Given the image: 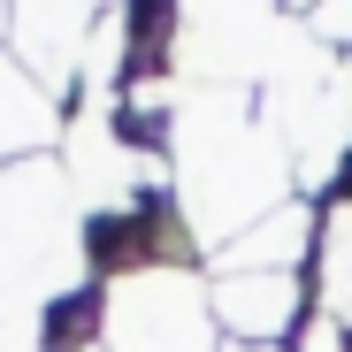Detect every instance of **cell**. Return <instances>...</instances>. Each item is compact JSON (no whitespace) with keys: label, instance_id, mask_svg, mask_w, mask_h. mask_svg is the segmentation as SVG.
I'll use <instances>...</instances> for the list:
<instances>
[{"label":"cell","instance_id":"obj_1","mask_svg":"<svg viewBox=\"0 0 352 352\" xmlns=\"http://www.w3.org/2000/svg\"><path fill=\"white\" fill-rule=\"evenodd\" d=\"M176 131H168V168H176V207H184L199 245H238L253 222H268L283 184L299 168L283 161L276 123L238 92V85H207V92H176Z\"/></svg>","mask_w":352,"mask_h":352},{"label":"cell","instance_id":"obj_2","mask_svg":"<svg viewBox=\"0 0 352 352\" xmlns=\"http://www.w3.org/2000/svg\"><path fill=\"white\" fill-rule=\"evenodd\" d=\"M107 352H222L207 283L184 268L107 283Z\"/></svg>","mask_w":352,"mask_h":352},{"label":"cell","instance_id":"obj_3","mask_svg":"<svg viewBox=\"0 0 352 352\" xmlns=\"http://www.w3.org/2000/svg\"><path fill=\"white\" fill-rule=\"evenodd\" d=\"M207 307L222 344H291V329H307V283L299 276H214Z\"/></svg>","mask_w":352,"mask_h":352},{"label":"cell","instance_id":"obj_4","mask_svg":"<svg viewBox=\"0 0 352 352\" xmlns=\"http://www.w3.org/2000/svg\"><path fill=\"white\" fill-rule=\"evenodd\" d=\"M314 253V207H276L268 222H253L238 245H222V276H299V261Z\"/></svg>","mask_w":352,"mask_h":352},{"label":"cell","instance_id":"obj_5","mask_svg":"<svg viewBox=\"0 0 352 352\" xmlns=\"http://www.w3.org/2000/svg\"><path fill=\"white\" fill-rule=\"evenodd\" d=\"M62 115H54V92L31 77V69H8L0 62V153H38Z\"/></svg>","mask_w":352,"mask_h":352},{"label":"cell","instance_id":"obj_6","mask_svg":"<svg viewBox=\"0 0 352 352\" xmlns=\"http://www.w3.org/2000/svg\"><path fill=\"white\" fill-rule=\"evenodd\" d=\"M329 314L352 329V207L329 222Z\"/></svg>","mask_w":352,"mask_h":352},{"label":"cell","instance_id":"obj_7","mask_svg":"<svg viewBox=\"0 0 352 352\" xmlns=\"http://www.w3.org/2000/svg\"><path fill=\"white\" fill-rule=\"evenodd\" d=\"M291 352H352V329H344V322H337V314L322 307V314H314V322L299 329V344H291Z\"/></svg>","mask_w":352,"mask_h":352},{"label":"cell","instance_id":"obj_8","mask_svg":"<svg viewBox=\"0 0 352 352\" xmlns=\"http://www.w3.org/2000/svg\"><path fill=\"white\" fill-rule=\"evenodd\" d=\"M222 352H291V344H222Z\"/></svg>","mask_w":352,"mask_h":352},{"label":"cell","instance_id":"obj_9","mask_svg":"<svg viewBox=\"0 0 352 352\" xmlns=\"http://www.w3.org/2000/svg\"><path fill=\"white\" fill-rule=\"evenodd\" d=\"M0 23H8V16H0Z\"/></svg>","mask_w":352,"mask_h":352}]
</instances>
